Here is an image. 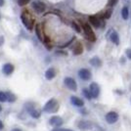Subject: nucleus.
<instances>
[{
    "mask_svg": "<svg viewBox=\"0 0 131 131\" xmlns=\"http://www.w3.org/2000/svg\"><path fill=\"white\" fill-rule=\"evenodd\" d=\"M58 110H59V103L55 99H51L50 101H48L43 108V111L46 113H56Z\"/></svg>",
    "mask_w": 131,
    "mask_h": 131,
    "instance_id": "f257e3e1",
    "label": "nucleus"
},
{
    "mask_svg": "<svg viewBox=\"0 0 131 131\" xmlns=\"http://www.w3.org/2000/svg\"><path fill=\"white\" fill-rule=\"evenodd\" d=\"M21 19H22L23 24L26 26V27H27V29H32L33 20L31 19V16L29 15V13L27 12V10H25V11L22 13V15H21Z\"/></svg>",
    "mask_w": 131,
    "mask_h": 131,
    "instance_id": "f03ea898",
    "label": "nucleus"
},
{
    "mask_svg": "<svg viewBox=\"0 0 131 131\" xmlns=\"http://www.w3.org/2000/svg\"><path fill=\"white\" fill-rule=\"evenodd\" d=\"M83 30L86 34L87 38L90 40V41H95L96 40V36H95V33L93 31L92 27H90L88 24H83Z\"/></svg>",
    "mask_w": 131,
    "mask_h": 131,
    "instance_id": "7ed1b4c3",
    "label": "nucleus"
},
{
    "mask_svg": "<svg viewBox=\"0 0 131 131\" xmlns=\"http://www.w3.org/2000/svg\"><path fill=\"white\" fill-rule=\"evenodd\" d=\"M64 82H65V85L70 90H71V91H77V84L73 78H71V77H66Z\"/></svg>",
    "mask_w": 131,
    "mask_h": 131,
    "instance_id": "20e7f679",
    "label": "nucleus"
},
{
    "mask_svg": "<svg viewBox=\"0 0 131 131\" xmlns=\"http://www.w3.org/2000/svg\"><path fill=\"white\" fill-rule=\"evenodd\" d=\"M89 92L91 94L92 98H97L100 94V86H99L97 83L93 82L90 84V87H89Z\"/></svg>",
    "mask_w": 131,
    "mask_h": 131,
    "instance_id": "39448f33",
    "label": "nucleus"
},
{
    "mask_svg": "<svg viewBox=\"0 0 131 131\" xmlns=\"http://www.w3.org/2000/svg\"><path fill=\"white\" fill-rule=\"evenodd\" d=\"M106 120L110 124H114L118 120V115L115 112H110L106 115Z\"/></svg>",
    "mask_w": 131,
    "mask_h": 131,
    "instance_id": "423d86ee",
    "label": "nucleus"
},
{
    "mask_svg": "<svg viewBox=\"0 0 131 131\" xmlns=\"http://www.w3.org/2000/svg\"><path fill=\"white\" fill-rule=\"evenodd\" d=\"M78 75H79V77L81 78L82 80H89L91 78V77H92L90 71L87 70V69H81V70H79Z\"/></svg>",
    "mask_w": 131,
    "mask_h": 131,
    "instance_id": "0eeeda50",
    "label": "nucleus"
},
{
    "mask_svg": "<svg viewBox=\"0 0 131 131\" xmlns=\"http://www.w3.org/2000/svg\"><path fill=\"white\" fill-rule=\"evenodd\" d=\"M27 108L28 113H29V115H31L32 117H34V118H37V117H39V116H40V111H38V110L35 109L33 105L27 104Z\"/></svg>",
    "mask_w": 131,
    "mask_h": 131,
    "instance_id": "6e6552de",
    "label": "nucleus"
},
{
    "mask_svg": "<svg viewBox=\"0 0 131 131\" xmlns=\"http://www.w3.org/2000/svg\"><path fill=\"white\" fill-rule=\"evenodd\" d=\"M50 124L54 127H60L63 124V119L60 116H52L49 120Z\"/></svg>",
    "mask_w": 131,
    "mask_h": 131,
    "instance_id": "1a4fd4ad",
    "label": "nucleus"
},
{
    "mask_svg": "<svg viewBox=\"0 0 131 131\" xmlns=\"http://www.w3.org/2000/svg\"><path fill=\"white\" fill-rule=\"evenodd\" d=\"M32 7H33V9L37 12V13H43V12L45 11V9H46L45 4L42 3V2H38V1L33 2Z\"/></svg>",
    "mask_w": 131,
    "mask_h": 131,
    "instance_id": "9d476101",
    "label": "nucleus"
},
{
    "mask_svg": "<svg viewBox=\"0 0 131 131\" xmlns=\"http://www.w3.org/2000/svg\"><path fill=\"white\" fill-rule=\"evenodd\" d=\"M110 40L115 43V45H118L119 44V37H118V34L115 30H111V33H110Z\"/></svg>",
    "mask_w": 131,
    "mask_h": 131,
    "instance_id": "9b49d317",
    "label": "nucleus"
},
{
    "mask_svg": "<svg viewBox=\"0 0 131 131\" xmlns=\"http://www.w3.org/2000/svg\"><path fill=\"white\" fill-rule=\"evenodd\" d=\"M71 104L73 105V106H75V107H83V105H84V102L82 101L81 99L77 97V96H71Z\"/></svg>",
    "mask_w": 131,
    "mask_h": 131,
    "instance_id": "f8f14e48",
    "label": "nucleus"
},
{
    "mask_svg": "<svg viewBox=\"0 0 131 131\" xmlns=\"http://www.w3.org/2000/svg\"><path fill=\"white\" fill-rule=\"evenodd\" d=\"M2 71H3V72L5 74L9 75V74H11L12 72L14 71V66L12 65V64H5V65L3 66Z\"/></svg>",
    "mask_w": 131,
    "mask_h": 131,
    "instance_id": "ddd939ff",
    "label": "nucleus"
},
{
    "mask_svg": "<svg viewBox=\"0 0 131 131\" xmlns=\"http://www.w3.org/2000/svg\"><path fill=\"white\" fill-rule=\"evenodd\" d=\"M89 21H90V23H91V25H92L93 27H100V26H101L100 19H99L97 16H91L90 18H89Z\"/></svg>",
    "mask_w": 131,
    "mask_h": 131,
    "instance_id": "4468645a",
    "label": "nucleus"
},
{
    "mask_svg": "<svg viewBox=\"0 0 131 131\" xmlns=\"http://www.w3.org/2000/svg\"><path fill=\"white\" fill-rule=\"evenodd\" d=\"M55 75H56V71H55L53 68L48 69V70L46 71V72H45V77H46V79H48V80L53 79L55 77Z\"/></svg>",
    "mask_w": 131,
    "mask_h": 131,
    "instance_id": "2eb2a0df",
    "label": "nucleus"
},
{
    "mask_svg": "<svg viewBox=\"0 0 131 131\" xmlns=\"http://www.w3.org/2000/svg\"><path fill=\"white\" fill-rule=\"evenodd\" d=\"M78 127H79L80 129H83V130L90 129V128H91V123L86 121V120H81V121L78 123Z\"/></svg>",
    "mask_w": 131,
    "mask_h": 131,
    "instance_id": "dca6fc26",
    "label": "nucleus"
},
{
    "mask_svg": "<svg viewBox=\"0 0 131 131\" xmlns=\"http://www.w3.org/2000/svg\"><path fill=\"white\" fill-rule=\"evenodd\" d=\"M83 52V47H82L81 43H79V42H77V45L74 46V48H73V54L74 55H80Z\"/></svg>",
    "mask_w": 131,
    "mask_h": 131,
    "instance_id": "f3484780",
    "label": "nucleus"
},
{
    "mask_svg": "<svg viewBox=\"0 0 131 131\" xmlns=\"http://www.w3.org/2000/svg\"><path fill=\"white\" fill-rule=\"evenodd\" d=\"M35 32H36V35L40 41H42L43 39V35H42V29H41V26L40 25H36L35 27Z\"/></svg>",
    "mask_w": 131,
    "mask_h": 131,
    "instance_id": "a211bd4d",
    "label": "nucleus"
},
{
    "mask_svg": "<svg viewBox=\"0 0 131 131\" xmlns=\"http://www.w3.org/2000/svg\"><path fill=\"white\" fill-rule=\"evenodd\" d=\"M90 64H91L93 67H101V65H102V62H101V60H100L99 58H97V57H94L93 59H91V60H90Z\"/></svg>",
    "mask_w": 131,
    "mask_h": 131,
    "instance_id": "6ab92c4d",
    "label": "nucleus"
},
{
    "mask_svg": "<svg viewBox=\"0 0 131 131\" xmlns=\"http://www.w3.org/2000/svg\"><path fill=\"white\" fill-rule=\"evenodd\" d=\"M121 16H122V19H123V20H128V17H129V10H128V7H123V8H122Z\"/></svg>",
    "mask_w": 131,
    "mask_h": 131,
    "instance_id": "aec40b11",
    "label": "nucleus"
},
{
    "mask_svg": "<svg viewBox=\"0 0 131 131\" xmlns=\"http://www.w3.org/2000/svg\"><path fill=\"white\" fill-rule=\"evenodd\" d=\"M6 95H7V100L9 102H14L16 100V96L14 94H12V93H6Z\"/></svg>",
    "mask_w": 131,
    "mask_h": 131,
    "instance_id": "412c9836",
    "label": "nucleus"
},
{
    "mask_svg": "<svg viewBox=\"0 0 131 131\" xmlns=\"http://www.w3.org/2000/svg\"><path fill=\"white\" fill-rule=\"evenodd\" d=\"M83 95H84L88 100H91V99H92V96H91V94H90V92H89V89L84 88V89H83Z\"/></svg>",
    "mask_w": 131,
    "mask_h": 131,
    "instance_id": "4be33fe9",
    "label": "nucleus"
},
{
    "mask_svg": "<svg viewBox=\"0 0 131 131\" xmlns=\"http://www.w3.org/2000/svg\"><path fill=\"white\" fill-rule=\"evenodd\" d=\"M112 10L111 9H109V10H107V11L105 12V14L103 15V19H105V20H108V19H110L111 18V15H112Z\"/></svg>",
    "mask_w": 131,
    "mask_h": 131,
    "instance_id": "5701e85b",
    "label": "nucleus"
},
{
    "mask_svg": "<svg viewBox=\"0 0 131 131\" xmlns=\"http://www.w3.org/2000/svg\"><path fill=\"white\" fill-rule=\"evenodd\" d=\"M43 40H44V43H45V45L48 47V48H51V46H50L49 44L50 42H51V40H50V38L48 37V36H44L43 37Z\"/></svg>",
    "mask_w": 131,
    "mask_h": 131,
    "instance_id": "b1692460",
    "label": "nucleus"
},
{
    "mask_svg": "<svg viewBox=\"0 0 131 131\" xmlns=\"http://www.w3.org/2000/svg\"><path fill=\"white\" fill-rule=\"evenodd\" d=\"M7 101V95L6 93L0 92V102H5Z\"/></svg>",
    "mask_w": 131,
    "mask_h": 131,
    "instance_id": "393cba45",
    "label": "nucleus"
},
{
    "mask_svg": "<svg viewBox=\"0 0 131 131\" xmlns=\"http://www.w3.org/2000/svg\"><path fill=\"white\" fill-rule=\"evenodd\" d=\"M30 0H18V3L20 6H25L27 5V3H29Z\"/></svg>",
    "mask_w": 131,
    "mask_h": 131,
    "instance_id": "a878e982",
    "label": "nucleus"
},
{
    "mask_svg": "<svg viewBox=\"0 0 131 131\" xmlns=\"http://www.w3.org/2000/svg\"><path fill=\"white\" fill-rule=\"evenodd\" d=\"M72 27H73V28H74V29L77 30V32H80V31H81V28L79 27V26L77 25V23H74V22L72 23Z\"/></svg>",
    "mask_w": 131,
    "mask_h": 131,
    "instance_id": "bb28decb",
    "label": "nucleus"
},
{
    "mask_svg": "<svg viewBox=\"0 0 131 131\" xmlns=\"http://www.w3.org/2000/svg\"><path fill=\"white\" fill-rule=\"evenodd\" d=\"M117 2V0H110V6H115Z\"/></svg>",
    "mask_w": 131,
    "mask_h": 131,
    "instance_id": "cd10ccee",
    "label": "nucleus"
},
{
    "mask_svg": "<svg viewBox=\"0 0 131 131\" xmlns=\"http://www.w3.org/2000/svg\"><path fill=\"white\" fill-rule=\"evenodd\" d=\"M126 55H127V57H128V58L131 60V49L126 50Z\"/></svg>",
    "mask_w": 131,
    "mask_h": 131,
    "instance_id": "c85d7f7f",
    "label": "nucleus"
},
{
    "mask_svg": "<svg viewBox=\"0 0 131 131\" xmlns=\"http://www.w3.org/2000/svg\"><path fill=\"white\" fill-rule=\"evenodd\" d=\"M53 131H72V130H69V129H62V128H56L55 130Z\"/></svg>",
    "mask_w": 131,
    "mask_h": 131,
    "instance_id": "c756f323",
    "label": "nucleus"
},
{
    "mask_svg": "<svg viewBox=\"0 0 131 131\" xmlns=\"http://www.w3.org/2000/svg\"><path fill=\"white\" fill-rule=\"evenodd\" d=\"M3 5H4V0H0V7H2Z\"/></svg>",
    "mask_w": 131,
    "mask_h": 131,
    "instance_id": "7c9ffc66",
    "label": "nucleus"
},
{
    "mask_svg": "<svg viewBox=\"0 0 131 131\" xmlns=\"http://www.w3.org/2000/svg\"><path fill=\"white\" fill-rule=\"evenodd\" d=\"M2 128H3V123H2V121L0 120V130H1Z\"/></svg>",
    "mask_w": 131,
    "mask_h": 131,
    "instance_id": "2f4dec72",
    "label": "nucleus"
},
{
    "mask_svg": "<svg viewBox=\"0 0 131 131\" xmlns=\"http://www.w3.org/2000/svg\"><path fill=\"white\" fill-rule=\"evenodd\" d=\"M12 131H22L21 129H19V128H15V129H13Z\"/></svg>",
    "mask_w": 131,
    "mask_h": 131,
    "instance_id": "473e14b6",
    "label": "nucleus"
},
{
    "mask_svg": "<svg viewBox=\"0 0 131 131\" xmlns=\"http://www.w3.org/2000/svg\"><path fill=\"white\" fill-rule=\"evenodd\" d=\"M1 111H2V108H1V106H0V113H1Z\"/></svg>",
    "mask_w": 131,
    "mask_h": 131,
    "instance_id": "72a5a7b5",
    "label": "nucleus"
}]
</instances>
